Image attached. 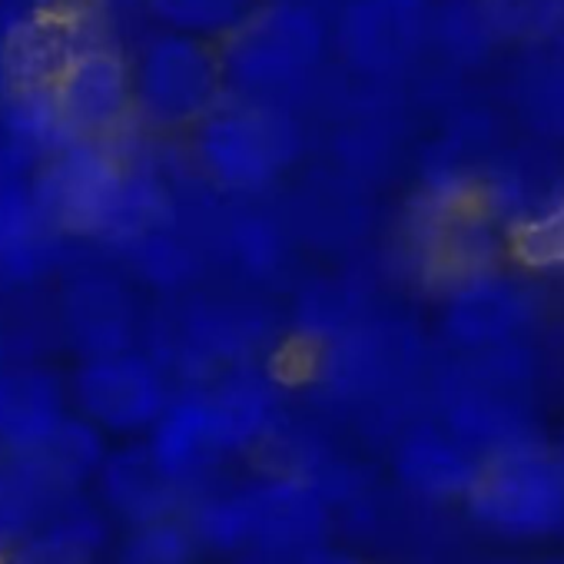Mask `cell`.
<instances>
[{"mask_svg": "<svg viewBox=\"0 0 564 564\" xmlns=\"http://www.w3.org/2000/svg\"><path fill=\"white\" fill-rule=\"evenodd\" d=\"M94 44L97 41L87 37L77 8H34L18 18L0 41V74L8 80V90H54L70 64Z\"/></svg>", "mask_w": 564, "mask_h": 564, "instance_id": "cell-9", "label": "cell"}, {"mask_svg": "<svg viewBox=\"0 0 564 564\" xmlns=\"http://www.w3.org/2000/svg\"><path fill=\"white\" fill-rule=\"evenodd\" d=\"M61 501L64 495H57L24 458L0 465V547L11 554Z\"/></svg>", "mask_w": 564, "mask_h": 564, "instance_id": "cell-21", "label": "cell"}, {"mask_svg": "<svg viewBox=\"0 0 564 564\" xmlns=\"http://www.w3.org/2000/svg\"><path fill=\"white\" fill-rule=\"evenodd\" d=\"M196 538L186 521L166 518L137 528L123 551V564H189Z\"/></svg>", "mask_w": 564, "mask_h": 564, "instance_id": "cell-26", "label": "cell"}, {"mask_svg": "<svg viewBox=\"0 0 564 564\" xmlns=\"http://www.w3.org/2000/svg\"><path fill=\"white\" fill-rule=\"evenodd\" d=\"M70 399L77 415L100 432L150 435L173 395L166 389L163 369L153 359L127 349L117 356L84 359L70 382Z\"/></svg>", "mask_w": 564, "mask_h": 564, "instance_id": "cell-7", "label": "cell"}, {"mask_svg": "<svg viewBox=\"0 0 564 564\" xmlns=\"http://www.w3.org/2000/svg\"><path fill=\"white\" fill-rule=\"evenodd\" d=\"M67 333L84 359L117 356L130 349L133 310L127 293L110 279H80L67 293Z\"/></svg>", "mask_w": 564, "mask_h": 564, "instance_id": "cell-16", "label": "cell"}, {"mask_svg": "<svg viewBox=\"0 0 564 564\" xmlns=\"http://www.w3.org/2000/svg\"><path fill=\"white\" fill-rule=\"evenodd\" d=\"M246 505H249V544L293 551L310 544L323 528L319 498L296 478H279L259 488H246Z\"/></svg>", "mask_w": 564, "mask_h": 564, "instance_id": "cell-15", "label": "cell"}, {"mask_svg": "<svg viewBox=\"0 0 564 564\" xmlns=\"http://www.w3.org/2000/svg\"><path fill=\"white\" fill-rule=\"evenodd\" d=\"M147 448L153 462L163 468V475H170L176 485L193 481L219 455H226L229 448L209 389L173 395L156 425L150 429Z\"/></svg>", "mask_w": 564, "mask_h": 564, "instance_id": "cell-10", "label": "cell"}, {"mask_svg": "<svg viewBox=\"0 0 564 564\" xmlns=\"http://www.w3.org/2000/svg\"><path fill=\"white\" fill-rule=\"evenodd\" d=\"M557 452H561V458H564V445H561V448H557Z\"/></svg>", "mask_w": 564, "mask_h": 564, "instance_id": "cell-31", "label": "cell"}, {"mask_svg": "<svg viewBox=\"0 0 564 564\" xmlns=\"http://www.w3.org/2000/svg\"><path fill=\"white\" fill-rule=\"evenodd\" d=\"M226 448H249L256 438L269 432L272 422V392L256 376H226L223 382L209 386Z\"/></svg>", "mask_w": 564, "mask_h": 564, "instance_id": "cell-22", "label": "cell"}, {"mask_svg": "<svg viewBox=\"0 0 564 564\" xmlns=\"http://www.w3.org/2000/svg\"><path fill=\"white\" fill-rule=\"evenodd\" d=\"M51 94L74 140L117 143V137L137 120L133 64H127L110 44L84 51Z\"/></svg>", "mask_w": 564, "mask_h": 564, "instance_id": "cell-8", "label": "cell"}, {"mask_svg": "<svg viewBox=\"0 0 564 564\" xmlns=\"http://www.w3.org/2000/svg\"><path fill=\"white\" fill-rule=\"evenodd\" d=\"M333 54V21L316 0H259L219 44L226 97L275 104L306 90Z\"/></svg>", "mask_w": 564, "mask_h": 564, "instance_id": "cell-1", "label": "cell"}, {"mask_svg": "<svg viewBox=\"0 0 564 564\" xmlns=\"http://www.w3.org/2000/svg\"><path fill=\"white\" fill-rule=\"evenodd\" d=\"M104 498L113 511L127 514L133 524H153L173 518L180 485L163 475V468L153 462L150 448H127L107 458L104 471Z\"/></svg>", "mask_w": 564, "mask_h": 564, "instance_id": "cell-17", "label": "cell"}, {"mask_svg": "<svg viewBox=\"0 0 564 564\" xmlns=\"http://www.w3.org/2000/svg\"><path fill=\"white\" fill-rule=\"evenodd\" d=\"M508 249L528 269H564V189L514 223Z\"/></svg>", "mask_w": 564, "mask_h": 564, "instance_id": "cell-25", "label": "cell"}, {"mask_svg": "<svg viewBox=\"0 0 564 564\" xmlns=\"http://www.w3.org/2000/svg\"><path fill=\"white\" fill-rule=\"evenodd\" d=\"M528 323H531L528 293L518 282L491 272L465 282V286H455L445 313L448 336L468 352L505 349Z\"/></svg>", "mask_w": 564, "mask_h": 564, "instance_id": "cell-11", "label": "cell"}, {"mask_svg": "<svg viewBox=\"0 0 564 564\" xmlns=\"http://www.w3.org/2000/svg\"><path fill=\"white\" fill-rule=\"evenodd\" d=\"M300 153V127L275 104L226 97L196 130L193 160L226 193H256L275 183Z\"/></svg>", "mask_w": 564, "mask_h": 564, "instance_id": "cell-3", "label": "cell"}, {"mask_svg": "<svg viewBox=\"0 0 564 564\" xmlns=\"http://www.w3.org/2000/svg\"><path fill=\"white\" fill-rule=\"evenodd\" d=\"M471 518L505 538H547L564 531V458L521 442L481 462L465 498Z\"/></svg>", "mask_w": 564, "mask_h": 564, "instance_id": "cell-4", "label": "cell"}, {"mask_svg": "<svg viewBox=\"0 0 564 564\" xmlns=\"http://www.w3.org/2000/svg\"><path fill=\"white\" fill-rule=\"evenodd\" d=\"M104 544V521L97 511L64 498L34 534H28L8 564H94Z\"/></svg>", "mask_w": 564, "mask_h": 564, "instance_id": "cell-18", "label": "cell"}, {"mask_svg": "<svg viewBox=\"0 0 564 564\" xmlns=\"http://www.w3.org/2000/svg\"><path fill=\"white\" fill-rule=\"evenodd\" d=\"M34 193L61 236L120 242L137 223L143 180L113 143L74 140L34 173Z\"/></svg>", "mask_w": 564, "mask_h": 564, "instance_id": "cell-2", "label": "cell"}, {"mask_svg": "<svg viewBox=\"0 0 564 564\" xmlns=\"http://www.w3.org/2000/svg\"><path fill=\"white\" fill-rule=\"evenodd\" d=\"M47 4H67V0H37V8H47Z\"/></svg>", "mask_w": 564, "mask_h": 564, "instance_id": "cell-28", "label": "cell"}, {"mask_svg": "<svg viewBox=\"0 0 564 564\" xmlns=\"http://www.w3.org/2000/svg\"><path fill=\"white\" fill-rule=\"evenodd\" d=\"M8 561H11V554H8L4 547H0V564H8Z\"/></svg>", "mask_w": 564, "mask_h": 564, "instance_id": "cell-29", "label": "cell"}, {"mask_svg": "<svg viewBox=\"0 0 564 564\" xmlns=\"http://www.w3.org/2000/svg\"><path fill=\"white\" fill-rule=\"evenodd\" d=\"M107 458L110 455L104 448V432L80 415H67L64 425L37 452L24 455V462L64 498L74 495L94 475L100 478Z\"/></svg>", "mask_w": 564, "mask_h": 564, "instance_id": "cell-20", "label": "cell"}, {"mask_svg": "<svg viewBox=\"0 0 564 564\" xmlns=\"http://www.w3.org/2000/svg\"><path fill=\"white\" fill-rule=\"evenodd\" d=\"M521 104L531 120L564 130V61L531 67L521 80Z\"/></svg>", "mask_w": 564, "mask_h": 564, "instance_id": "cell-27", "label": "cell"}, {"mask_svg": "<svg viewBox=\"0 0 564 564\" xmlns=\"http://www.w3.org/2000/svg\"><path fill=\"white\" fill-rule=\"evenodd\" d=\"M67 415V392L51 372H0V448L11 458L37 452L64 425Z\"/></svg>", "mask_w": 564, "mask_h": 564, "instance_id": "cell-14", "label": "cell"}, {"mask_svg": "<svg viewBox=\"0 0 564 564\" xmlns=\"http://www.w3.org/2000/svg\"><path fill=\"white\" fill-rule=\"evenodd\" d=\"M61 232L44 216L34 176L0 173V279L31 282L57 259Z\"/></svg>", "mask_w": 564, "mask_h": 564, "instance_id": "cell-12", "label": "cell"}, {"mask_svg": "<svg viewBox=\"0 0 564 564\" xmlns=\"http://www.w3.org/2000/svg\"><path fill=\"white\" fill-rule=\"evenodd\" d=\"M501 44L541 47L564 37V0H481Z\"/></svg>", "mask_w": 564, "mask_h": 564, "instance_id": "cell-24", "label": "cell"}, {"mask_svg": "<svg viewBox=\"0 0 564 564\" xmlns=\"http://www.w3.org/2000/svg\"><path fill=\"white\" fill-rule=\"evenodd\" d=\"M256 8L259 0H147V11L166 31L209 44H223Z\"/></svg>", "mask_w": 564, "mask_h": 564, "instance_id": "cell-23", "label": "cell"}, {"mask_svg": "<svg viewBox=\"0 0 564 564\" xmlns=\"http://www.w3.org/2000/svg\"><path fill=\"white\" fill-rule=\"evenodd\" d=\"M501 47L481 0H432L429 54L448 70H475Z\"/></svg>", "mask_w": 564, "mask_h": 564, "instance_id": "cell-19", "label": "cell"}, {"mask_svg": "<svg viewBox=\"0 0 564 564\" xmlns=\"http://www.w3.org/2000/svg\"><path fill=\"white\" fill-rule=\"evenodd\" d=\"M432 0H343L333 18V54L349 74L395 80L429 54Z\"/></svg>", "mask_w": 564, "mask_h": 564, "instance_id": "cell-6", "label": "cell"}, {"mask_svg": "<svg viewBox=\"0 0 564 564\" xmlns=\"http://www.w3.org/2000/svg\"><path fill=\"white\" fill-rule=\"evenodd\" d=\"M137 120L153 130H196L223 100L226 77L219 44L163 31L133 64Z\"/></svg>", "mask_w": 564, "mask_h": 564, "instance_id": "cell-5", "label": "cell"}, {"mask_svg": "<svg viewBox=\"0 0 564 564\" xmlns=\"http://www.w3.org/2000/svg\"><path fill=\"white\" fill-rule=\"evenodd\" d=\"M329 564H362V561H329Z\"/></svg>", "mask_w": 564, "mask_h": 564, "instance_id": "cell-30", "label": "cell"}, {"mask_svg": "<svg viewBox=\"0 0 564 564\" xmlns=\"http://www.w3.org/2000/svg\"><path fill=\"white\" fill-rule=\"evenodd\" d=\"M481 462L485 458L448 425H415L395 448L399 478L429 498H468Z\"/></svg>", "mask_w": 564, "mask_h": 564, "instance_id": "cell-13", "label": "cell"}]
</instances>
